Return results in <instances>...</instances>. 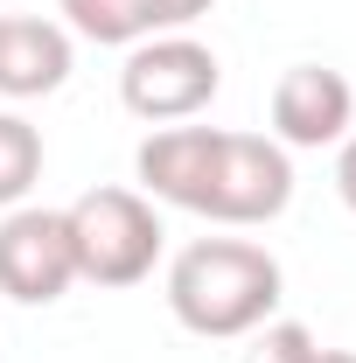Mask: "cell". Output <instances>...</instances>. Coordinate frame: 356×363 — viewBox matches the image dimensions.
I'll use <instances>...</instances> for the list:
<instances>
[{
  "label": "cell",
  "mask_w": 356,
  "mask_h": 363,
  "mask_svg": "<svg viewBox=\"0 0 356 363\" xmlns=\"http://www.w3.org/2000/svg\"><path fill=\"white\" fill-rule=\"evenodd\" d=\"M168 308L189 335H252L279 308V259L245 238H196L168 266Z\"/></svg>",
  "instance_id": "cell-1"
},
{
  "label": "cell",
  "mask_w": 356,
  "mask_h": 363,
  "mask_svg": "<svg viewBox=\"0 0 356 363\" xmlns=\"http://www.w3.org/2000/svg\"><path fill=\"white\" fill-rule=\"evenodd\" d=\"M63 217H70V245H77V279H91V286H140L161 259V238H168L154 203L119 182L77 196Z\"/></svg>",
  "instance_id": "cell-2"
},
{
  "label": "cell",
  "mask_w": 356,
  "mask_h": 363,
  "mask_svg": "<svg viewBox=\"0 0 356 363\" xmlns=\"http://www.w3.org/2000/svg\"><path fill=\"white\" fill-rule=\"evenodd\" d=\"M223 84V63L196 35H161V43H140L119 70V98L133 119H196Z\"/></svg>",
  "instance_id": "cell-3"
},
{
  "label": "cell",
  "mask_w": 356,
  "mask_h": 363,
  "mask_svg": "<svg viewBox=\"0 0 356 363\" xmlns=\"http://www.w3.org/2000/svg\"><path fill=\"white\" fill-rule=\"evenodd\" d=\"M294 203V161L266 133H217L210 189H203V217L217 224H272Z\"/></svg>",
  "instance_id": "cell-4"
},
{
  "label": "cell",
  "mask_w": 356,
  "mask_h": 363,
  "mask_svg": "<svg viewBox=\"0 0 356 363\" xmlns=\"http://www.w3.org/2000/svg\"><path fill=\"white\" fill-rule=\"evenodd\" d=\"M77 279V245L63 210H7L0 224V294H14L21 308L63 301Z\"/></svg>",
  "instance_id": "cell-5"
},
{
  "label": "cell",
  "mask_w": 356,
  "mask_h": 363,
  "mask_svg": "<svg viewBox=\"0 0 356 363\" xmlns=\"http://www.w3.org/2000/svg\"><path fill=\"white\" fill-rule=\"evenodd\" d=\"M350 112H356V91L328 63H294L272 84V133H279V147H335L350 133Z\"/></svg>",
  "instance_id": "cell-6"
},
{
  "label": "cell",
  "mask_w": 356,
  "mask_h": 363,
  "mask_svg": "<svg viewBox=\"0 0 356 363\" xmlns=\"http://www.w3.org/2000/svg\"><path fill=\"white\" fill-rule=\"evenodd\" d=\"M70 77V35L49 14H0V98H49Z\"/></svg>",
  "instance_id": "cell-7"
},
{
  "label": "cell",
  "mask_w": 356,
  "mask_h": 363,
  "mask_svg": "<svg viewBox=\"0 0 356 363\" xmlns=\"http://www.w3.org/2000/svg\"><path fill=\"white\" fill-rule=\"evenodd\" d=\"M210 161H217V126H161V133L140 140V182H147V196L182 203V210H203Z\"/></svg>",
  "instance_id": "cell-8"
},
{
  "label": "cell",
  "mask_w": 356,
  "mask_h": 363,
  "mask_svg": "<svg viewBox=\"0 0 356 363\" xmlns=\"http://www.w3.org/2000/svg\"><path fill=\"white\" fill-rule=\"evenodd\" d=\"M43 182V133L21 112H0V210H14Z\"/></svg>",
  "instance_id": "cell-9"
},
{
  "label": "cell",
  "mask_w": 356,
  "mask_h": 363,
  "mask_svg": "<svg viewBox=\"0 0 356 363\" xmlns=\"http://www.w3.org/2000/svg\"><path fill=\"white\" fill-rule=\"evenodd\" d=\"M63 14L91 43H140V35H154L147 0H63Z\"/></svg>",
  "instance_id": "cell-10"
},
{
  "label": "cell",
  "mask_w": 356,
  "mask_h": 363,
  "mask_svg": "<svg viewBox=\"0 0 356 363\" xmlns=\"http://www.w3.org/2000/svg\"><path fill=\"white\" fill-rule=\"evenodd\" d=\"M308 350H314V335L301 328V321H259V328H252L245 363H301Z\"/></svg>",
  "instance_id": "cell-11"
},
{
  "label": "cell",
  "mask_w": 356,
  "mask_h": 363,
  "mask_svg": "<svg viewBox=\"0 0 356 363\" xmlns=\"http://www.w3.org/2000/svg\"><path fill=\"white\" fill-rule=\"evenodd\" d=\"M147 14H154V28H189L196 14H210V0H147Z\"/></svg>",
  "instance_id": "cell-12"
},
{
  "label": "cell",
  "mask_w": 356,
  "mask_h": 363,
  "mask_svg": "<svg viewBox=\"0 0 356 363\" xmlns=\"http://www.w3.org/2000/svg\"><path fill=\"white\" fill-rule=\"evenodd\" d=\"M335 189H343V203L356 210V133H343V154H335Z\"/></svg>",
  "instance_id": "cell-13"
},
{
  "label": "cell",
  "mask_w": 356,
  "mask_h": 363,
  "mask_svg": "<svg viewBox=\"0 0 356 363\" xmlns=\"http://www.w3.org/2000/svg\"><path fill=\"white\" fill-rule=\"evenodd\" d=\"M301 363H356V357H350V350H321V342H314V350H308Z\"/></svg>",
  "instance_id": "cell-14"
}]
</instances>
